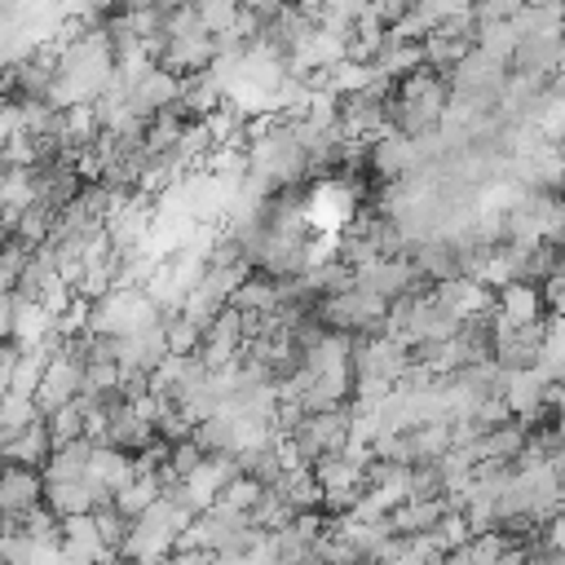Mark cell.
Returning a JSON list of instances; mask_svg holds the SVG:
<instances>
[{"instance_id":"cell-1","label":"cell","mask_w":565,"mask_h":565,"mask_svg":"<svg viewBox=\"0 0 565 565\" xmlns=\"http://www.w3.org/2000/svg\"><path fill=\"white\" fill-rule=\"evenodd\" d=\"M79 388H84V358L62 340V349L53 353V362H49L40 388H35V406H40V415H53L57 406L75 402Z\"/></svg>"},{"instance_id":"cell-2","label":"cell","mask_w":565,"mask_h":565,"mask_svg":"<svg viewBox=\"0 0 565 565\" xmlns=\"http://www.w3.org/2000/svg\"><path fill=\"white\" fill-rule=\"evenodd\" d=\"M243 353H247V322H243V313H238L234 305H225V309L203 327L199 358H203V366H207V371H216V366L238 362Z\"/></svg>"},{"instance_id":"cell-3","label":"cell","mask_w":565,"mask_h":565,"mask_svg":"<svg viewBox=\"0 0 565 565\" xmlns=\"http://www.w3.org/2000/svg\"><path fill=\"white\" fill-rule=\"evenodd\" d=\"M494 322H503V327H539V322H547L543 287L530 282V278H512V282L494 287Z\"/></svg>"},{"instance_id":"cell-4","label":"cell","mask_w":565,"mask_h":565,"mask_svg":"<svg viewBox=\"0 0 565 565\" xmlns=\"http://www.w3.org/2000/svg\"><path fill=\"white\" fill-rule=\"evenodd\" d=\"M44 503V472L26 468V463H4L0 459V516L18 521L31 508Z\"/></svg>"},{"instance_id":"cell-5","label":"cell","mask_w":565,"mask_h":565,"mask_svg":"<svg viewBox=\"0 0 565 565\" xmlns=\"http://www.w3.org/2000/svg\"><path fill=\"white\" fill-rule=\"evenodd\" d=\"M234 477H238V459H234L230 450H212V455H203V463H199L181 486L190 490L194 508L203 512V508H212V503L221 499V490H225Z\"/></svg>"},{"instance_id":"cell-6","label":"cell","mask_w":565,"mask_h":565,"mask_svg":"<svg viewBox=\"0 0 565 565\" xmlns=\"http://www.w3.org/2000/svg\"><path fill=\"white\" fill-rule=\"evenodd\" d=\"M132 477H137V463H132L128 450H119V446H93L88 481H93L97 490H106V494L115 499V490H124Z\"/></svg>"},{"instance_id":"cell-7","label":"cell","mask_w":565,"mask_h":565,"mask_svg":"<svg viewBox=\"0 0 565 565\" xmlns=\"http://www.w3.org/2000/svg\"><path fill=\"white\" fill-rule=\"evenodd\" d=\"M0 459H4V463H26V468H40V472H44V463L53 459V437H49L44 415H40L35 424H26L18 437H9V441L0 446Z\"/></svg>"},{"instance_id":"cell-8","label":"cell","mask_w":565,"mask_h":565,"mask_svg":"<svg viewBox=\"0 0 565 565\" xmlns=\"http://www.w3.org/2000/svg\"><path fill=\"white\" fill-rule=\"evenodd\" d=\"M446 512H450L446 499H402V503L388 512V530L402 534V539H411V534H428Z\"/></svg>"},{"instance_id":"cell-9","label":"cell","mask_w":565,"mask_h":565,"mask_svg":"<svg viewBox=\"0 0 565 565\" xmlns=\"http://www.w3.org/2000/svg\"><path fill=\"white\" fill-rule=\"evenodd\" d=\"M53 331H57V318L40 300H18L13 296V331H9V340L35 344V340H49Z\"/></svg>"},{"instance_id":"cell-10","label":"cell","mask_w":565,"mask_h":565,"mask_svg":"<svg viewBox=\"0 0 565 565\" xmlns=\"http://www.w3.org/2000/svg\"><path fill=\"white\" fill-rule=\"evenodd\" d=\"M93 446L88 437H75L66 446L53 450V459L44 463V481H71V477H88V459H93Z\"/></svg>"},{"instance_id":"cell-11","label":"cell","mask_w":565,"mask_h":565,"mask_svg":"<svg viewBox=\"0 0 565 565\" xmlns=\"http://www.w3.org/2000/svg\"><path fill=\"white\" fill-rule=\"evenodd\" d=\"M159 494H163V481H159V472H137L124 490H115V508L128 516V521H137L146 508H154L159 503Z\"/></svg>"},{"instance_id":"cell-12","label":"cell","mask_w":565,"mask_h":565,"mask_svg":"<svg viewBox=\"0 0 565 565\" xmlns=\"http://www.w3.org/2000/svg\"><path fill=\"white\" fill-rule=\"evenodd\" d=\"M44 424H49L53 450H57V446H66V441H75V437H88V406H84V397H75V402H66V406H57L53 415H44Z\"/></svg>"},{"instance_id":"cell-13","label":"cell","mask_w":565,"mask_h":565,"mask_svg":"<svg viewBox=\"0 0 565 565\" xmlns=\"http://www.w3.org/2000/svg\"><path fill=\"white\" fill-rule=\"evenodd\" d=\"M40 419V406H35V397L31 393H0V446L9 441V437H18L26 424H35Z\"/></svg>"},{"instance_id":"cell-14","label":"cell","mask_w":565,"mask_h":565,"mask_svg":"<svg viewBox=\"0 0 565 565\" xmlns=\"http://www.w3.org/2000/svg\"><path fill=\"white\" fill-rule=\"evenodd\" d=\"M163 335H168V353H177V358H194L199 344H203V327H194V322L181 318V313L163 318Z\"/></svg>"},{"instance_id":"cell-15","label":"cell","mask_w":565,"mask_h":565,"mask_svg":"<svg viewBox=\"0 0 565 565\" xmlns=\"http://www.w3.org/2000/svg\"><path fill=\"white\" fill-rule=\"evenodd\" d=\"M26 260H31V243H22V238L13 234V238L0 247V291H13V287H18Z\"/></svg>"},{"instance_id":"cell-16","label":"cell","mask_w":565,"mask_h":565,"mask_svg":"<svg viewBox=\"0 0 565 565\" xmlns=\"http://www.w3.org/2000/svg\"><path fill=\"white\" fill-rule=\"evenodd\" d=\"M260 494H265V481H256V477H247V472H238L225 490H221V499L216 503H225V508H238V512H252L256 503H260Z\"/></svg>"},{"instance_id":"cell-17","label":"cell","mask_w":565,"mask_h":565,"mask_svg":"<svg viewBox=\"0 0 565 565\" xmlns=\"http://www.w3.org/2000/svg\"><path fill=\"white\" fill-rule=\"evenodd\" d=\"M530 0H472V18L481 22H512Z\"/></svg>"},{"instance_id":"cell-18","label":"cell","mask_w":565,"mask_h":565,"mask_svg":"<svg viewBox=\"0 0 565 565\" xmlns=\"http://www.w3.org/2000/svg\"><path fill=\"white\" fill-rule=\"evenodd\" d=\"M543 305H547V318H565V265L561 269H552L543 282Z\"/></svg>"},{"instance_id":"cell-19","label":"cell","mask_w":565,"mask_h":565,"mask_svg":"<svg viewBox=\"0 0 565 565\" xmlns=\"http://www.w3.org/2000/svg\"><path fill=\"white\" fill-rule=\"evenodd\" d=\"M4 194H9V163H0V212H4Z\"/></svg>"},{"instance_id":"cell-20","label":"cell","mask_w":565,"mask_h":565,"mask_svg":"<svg viewBox=\"0 0 565 565\" xmlns=\"http://www.w3.org/2000/svg\"><path fill=\"white\" fill-rule=\"evenodd\" d=\"M9 238H13V225H9V221H4V216H0V247H4V243H9Z\"/></svg>"}]
</instances>
